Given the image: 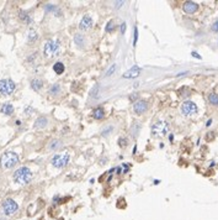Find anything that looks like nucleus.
I'll return each instance as SVG.
<instances>
[{
  "label": "nucleus",
  "mask_w": 218,
  "mask_h": 220,
  "mask_svg": "<svg viewBox=\"0 0 218 220\" xmlns=\"http://www.w3.org/2000/svg\"><path fill=\"white\" fill-rule=\"evenodd\" d=\"M84 37L81 36V35H79V33H76L75 35V42H76V45H79V46H81V45H84Z\"/></svg>",
  "instance_id": "nucleus-21"
},
{
  "label": "nucleus",
  "mask_w": 218,
  "mask_h": 220,
  "mask_svg": "<svg viewBox=\"0 0 218 220\" xmlns=\"http://www.w3.org/2000/svg\"><path fill=\"white\" fill-rule=\"evenodd\" d=\"M16 85L11 79H2L0 81V94L2 95H10L15 90Z\"/></svg>",
  "instance_id": "nucleus-4"
},
{
  "label": "nucleus",
  "mask_w": 218,
  "mask_h": 220,
  "mask_svg": "<svg viewBox=\"0 0 218 220\" xmlns=\"http://www.w3.org/2000/svg\"><path fill=\"white\" fill-rule=\"evenodd\" d=\"M140 74V68L139 67H137V66H134V67H132L130 71H127L124 74H123V77L124 78H136V77H138Z\"/></svg>",
  "instance_id": "nucleus-12"
},
{
  "label": "nucleus",
  "mask_w": 218,
  "mask_h": 220,
  "mask_svg": "<svg viewBox=\"0 0 218 220\" xmlns=\"http://www.w3.org/2000/svg\"><path fill=\"white\" fill-rule=\"evenodd\" d=\"M208 100H210L211 104H213V105H218V94H214V93L210 94Z\"/></svg>",
  "instance_id": "nucleus-19"
},
{
  "label": "nucleus",
  "mask_w": 218,
  "mask_h": 220,
  "mask_svg": "<svg viewBox=\"0 0 218 220\" xmlns=\"http://www.w3.org/2000/svg\"><path fill=\"white\" fill-rule=\"evenodd\" d=\"M115 69H116V66H115V64H113V66H112V67H110V69H109V71L106 72V77L111 75V74H112V73L115 72Z\"/></svg>",
  "instance_id": "nucleus-26"
},
{
  "label": "nucleus",
  "mask_w": 218,
  "mask_h": 220,
  "mask_svg": "<svg viewBox=\"0 0 218 220\" xmlns=\"http://www.w3.org/2000/svg\"><path fill=\"white\" fill-rule=\"evenodd\" d=\"M181 111L184 115H192V114L197 113V107L192 101H185L181 107Z\"/></svg>",
  "instance_id": "nucleus-8"
},
{
  "label": "nucleus",
  "mask_w": 218,
  "mask_h": 220,
  "mask_svg": "<svg viewBox=\"0 0 218 220\" xmlns=\"http://www.w3.org/2000/svg\"><path fill=\"white\" fill-rule=\"evenodd\" d=\"M69 158H70V156H69L68 152L63 153V155H56V156L52 158V164L57 168H63L68 164Z\"/></svg>",
  "instance_id": "nucleus-6"
},
{
  "label": "nucleus",
  "mask_w": 218,
  "mask_h": 220,
  "mask_svg": "<svg viewBox=\"0 0 218 220\" xmlns=\"http://www.w3.org/2000/svg\"><path fill=\"white\" fill-rule=\"evenodd\" d=\"M212 30H213V31H218V20H217V21H216V22L213 24V26H212Z\"/></svg>",
  "instance_id": "nucleus-29"
},
{
  "label": "nucleus",
  "mask_w": 218,
  "mask_h": 220,
  "mask_svg": "<svg viewBox=\"0 0 218 220\" xmlns=\"http://www.w3.org/2000/svg\"><path fill=\"white\" fill-rule=\"evenodd\" d=\"M147 109H148V103L146 100H138V101H136L133 104V110L138 115H140V114H143L144 111H147Z\"/></svg>",
  "instance_id": "nucleus-9"
},
{
  "label": "nucleus",
  "mask_w": 218,
  "mask_h": 220,
  "mask_svg": "<svg viewBox=\"0 0 218 220\" xmlns=\"http://www.w3.org/2000/svg\"><path fill=\"white\" fill-rule=\"evenodd\" d=\"M16 163H19V155L12 151L3 153L2 157H0V164H2L3 168H11Z\"/></svg>",
  "instance_id": "nucleus-2"
},
{
  "label": "nucleus",
  "mask_w": 218,
  "mask_h": 220,
  "mask_svg": "<svg viewBox=\"0 0 218 220\" xmlns=\"http://www.w3.org/2000/svg\"><path fill=\"white\" fill-rule=\"evenodd\" d=\"M42 85H43V82L41 81V79H32L31 81V87H32V89H35V90H40L41 88H42Z\"/></svg>",
  "instance_id": "nucleus-15"
},
{
  "label": "nucleus",
  "mask_w": 218,
  "mask_h": 220,
  "mask_svg": "<svg viewBox=\"0 0 218 220\" xmlns=\"http://www.w3.org/2000/svg\"><path fill=\"white\" fill-rule=\"evenodd\" d=\"M0 111H2L3 114H5V115H11L12 113H14V107H12L10 103H5V104H3Z\"/></svg>",
  "instance_id": "nucleus-14"
},
{
  "label": "nucleus",
  "mask_w": 218,
  "mask_h": 220,
  "mask_svg": "<svg viewBox=\"0 0 218 220\" xmlns=\"http://www.w3.org/2000/svg\"><path fill=\"white\" fill-rule=\"evenodd\" d=\"M169 130V126L164 121H158L157 124L153 125L152 127V134L154 136H164Z\"/></svg>",
  "instance_id": "nucleus-7"
},
{
  "label": "nucleus",
  "mask_w": 218,
  "mask_h": 220,
  "mask_svg": "<svg viewBox=\"0 0 218 220\" xmlns=\"http://www.w3.org/2000/svg\"><path fill=\"white\" fill-rule=\"evenodd\" d=\"M211 123H212V120H208V121H207V124H206V125H207V126H210V125H211Z\"/></svg>",
  "instance_id": "nucleus-33"
},
{
  "label": "nucleus",
  "mask_w": 218,
  "mask_h": 220,
  "mask_svg": "<svg viewBox=\"0 0 218 220\" xmlns=\"http://www.w3.org/2000/svg\"><path fill=\"white\" fill-rule=\"evenodd\" d=\"M32 179V172L29 167H20L14 173V180L19 184H27Z\"/></svg>",
  "instance_id": "nucleus-1"
},
{
  "label": "nucleus",
  "mask_w": 218,
  "mask_h": 220,
  "mask_svg": "<svg viewBox=\"0 0 218 220\" xmlns=\"http://www.w3.org/2000/svg\"><path fill=\"white\" fill-rule=\"evenodd\" d=\"M113 29H115V24H113V21L111 20V21H109V22H107V26H106V29H105V30H106V32H111Z\"/></svg>",
  "instance_id": "nucleus-24"
},
{
  "label": "nucleus",
  "mask_w": 218,
  "mask_h": 220,
  "mask_svg": "<svg viewBox=\"0 0 218 220\" xmlns=\"http://www.w3.org/2000/svg\"><path fill=\"white\" fill-rule=\"evenodd\" d=\"M59 52V42L56 40H48L43 47V53L46 57H53L57 56Z\"/></svg>",
  "instance_id": "nucleus-3"
},
{
  "label": "nucleus",
  "mask_w": 218,
  "mask_h": 220,
  "mask_svg": "<svg viewBox=\"0 0 218 220\" xmlns=\"http://www.w3.org/2000/svg\"><path fill=\"white\" fill-rule=\"evenodd\" d=\"M99 90H100V87H99V85H95V87H94V89L91 90V95H93L94 98H96V97H97Z\"/></svg>",
  "instance_id": "nucleus-25"
},
{
  "label": "nucleus",
  "mask_w": 218,
  "mask_h": 220,
  "mask_svg": "<svg viewBox=\"0 0 218 220\" xmlns=\"http://www.w3.org/2000/svg\"><path fill=\"white\" fill-rule=\"evenodd\" d=\"M29 40H30V41H35V40H37V33H36V31L31 30V31L29 32Z\"/></svg>",
  "instance_id": "nucleus-23"
},
{
  "label": "nucleus",
  "mask_w": 218,
  "mask_h": 220,
  "mask_svg": "<svg viewBox=\"0 0 218 220\" xmlns=\"http://www.w3.org/2000/svg\"><path fill=\"white\" fill-rule=\"evenodd\" d=\"M59 90H60V87L58 84H53L49 88V94H58Z\"/></svg>",
  "instance_id": "nucleus-20"
},
{
  "label": "nucleus",
  "mask_w": 218,
  "mask_h": 220,
  "mask_svg": "<svg viewBox=\"0 0 218 220\" xmlns=\"http://www.w3.org/2000/svg\"><path fill=\"white\" fill-rule=\"evenodd\" d=\"M47 124H48V120H47L46 116H40L35 123V127L36 129H43L47 126Z\"/></svg>",
  "instance_id": "nucleus-13"
},
{
  "label": "nucleus",
  "mask_w": 218,
  "mask_h": 220,
  "mask_svg": "<svg viewBox=\"0 0 218 220\" xmlns=\"http://www.w3.org/2000/svg\"><path fill=\"white\" fill-rule=\"evenodd\" d=\"M20 18H21V20H23L25 22H27V24L31 22V16L27 14V12H25V11H20Z\"/></svg>",
  "instance_id": "nucleus-18"
},
{
  "label": "nucleus",
  "mask_w": 218,
  "mask_h": 220,
  "mask_svg": "<svg viewBox=\"0 0 218 220\" xmlns=\"http://www.w3.org/2000/svg\"><path fill=\"white\" fill-rule=\"evenodd\" d=\"M91 25H93V19H91V16H90V15H85V16L81 19V21H80L79 27H80V30H89V29L91 27Z\"/></svg>",
  "instance_id": "nucleus-10"
},
{
  "label": "nucleus",
  "mask_w": 218,
  "mask_h": 220,
  "mask_svg": "<svg viewBox=\"0 0 218 220\" xmlns=\"http://www.w3.org/2000/svg\"><path fill=\"white\" fill-rule=\"evenodd\" d=\"M192 56H194V57H197V58H201V57H200V56H198L196 52H192Z\"/></svg>",
  "instance_id": "nucleus-32"
},
{
  "label": "nucleus",
  "mask_w": 218,
  "mask_h": 220,
  "mask_svg": "<svg viewBox=\"0 0 218 220\" xmlns=\"http://www.w3.org/2000/svg\"><path fill=\"white\" fill-rule=\"evenodd\" d=\"M3 210H4V213L6 214V215H12L14 213H16L17 212V209H19V205H17V203L14 200V199H11V198H8V199H5L4 202H3Z\"/></svg>",
  "instance_id": "nucleus-5"
},
{
  "label": "nucleus",
  "mask_w": 218,
  "mask_h": 220,
  "mask_svg": "<svg viewBox=\"0 0 218 220\" xmlns=\"http://www.w3.org/2000/svg\"><path fill=\"white\" fill-rule=\"evenodd\" d=\"M121 32H122V33L126 32V22H123V24L121 25Z\"/></svg>",
  "instance_id": "nucleus-30"
},
{
  "label": "nucleus",
  "mask_w": 218,
  "mask_h": 220,
  "mask_svg": "<svg viewBox=\"0 0 218 220\" xmlns=\"http://www.w3.org/2000/svg\"><path fill=\"white\" fill-rule=\"evenodd\" d=\"M118 144H120V146H123V147H124V146L127 145V140H126V139H120V140H118Z\"/></svg>",
  "instance_id": "nucleus-28"
},
{
  "label": "nucleus",
  "mask_w": 218,
  "mask_h": 220,
  "mask_svg": "<svg viewBox=\"0 0 218 220\" xmlns=\"http://www.w3.org/2000/svg\"><path fill=\"white\" fill-rule=\"evenodd\" d=\"M198 5L194 2H186L184 4V11L186 12V14H194V12H196Z\"/></svg>",
  "instance_id": "nucleus-11"
},
{
  "label": "nucleus",
  "mask_w": 218,
  "mask_h": 220,
  "mask_svg": "<svg viewBox=\"0 0 218 220\" xmlns=\"http://www.w3.org/2000/svg\"><path fill=\"white\" fill-rule=\"evenodd\" d=\"M93 116L95 119H97V120L102 119V118H104V109H102V108H96L93 111Z\"/></svg>",
  "instance_id": "nucleus-16"
},
{
  "label": "nucleus",
  "mask_w": 218,
  "mask_h": 220,
  "mask_svg": "<svg viewBox=\"0 0 218 220\" xmlns=\"http://www.w3.org/2000/svg\"><path fill=\"white\" fill-rule=\"evenodd\" d=\"M59 146H60L59 141H58V140H53V141H51V145H49V150H56V148H58Z\"/></svg>",
  "instance_id": "nucleus-22"
},
{
  "label": "nucleus",
  "mask_w": 218,
  "mask_h": 220,
  "mask_svg": "<svg viewBox=\"0 0 218 220\" xmlns=\"http://www.w3.org/2000/svg\"><path fill=\"white\" fill-rule=\"evenodd\" d=\"M137 40H138V29L134 27V40H133V45L137 43Z\"/></svg>",
  "instance_id": "nucleus-27"
},
{
  "label": "nucleus",
  "mask_w": 218,
  "mask_h": 220,
  "mask_svg": "<svg viewBox=\"0 0 218 220\" xmlns=\"http://www.w3.org/2000/svg\"><path fill=\"white\" fill-rule=\"evenodd\" d=\"M53 71L57 73V74H62L64 72V64L62 62H57L54 66H53Z\"/></svg>",
  "instance_id": "nucleus-17"
},
{
  "label": "nucleus",
  "mask_w": 218,
  "mask_h": 220,
  "mask_svg": "<svg viewBox=\"0 0 218 220\" xmlns=\"http://www.w3.org/2000/svg\"><path fill=\"white\" fill-rule=\"evenodd\" d=\"M60 220H62V219H60Z\"/></svg>",
  "instance_id": "nucleus-34"
},
{
  "label": "nucleus",
  "mask_w": 218,
  "mask_h": 220,
  "mask_svg": "<svg viewBox=\"0 0 218 220\" xmlns=\"http://www.w3.org/2000/svg\"><path fill=\"white\" fill-rule=\"evenodd\" d=\"M116 4V8H120L121 5H123V2H117V3H115Z\"/></svg>",
  "instance_id": "nucleus-31"
}]
</instances>
